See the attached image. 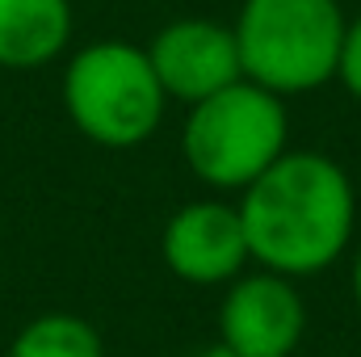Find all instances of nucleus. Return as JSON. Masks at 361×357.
Wrapping results in <instances>:
<instances>
[{
	"instance_id": "9b49d317",
	"label": "nucleus",
	"mask_w": 361,
	"mask_h": 357,
	"mask_svg": "<svg viewBox=\"0 0 361 357\" xmlns=\"http://www.w3.org/2000/svg\"><path fill=\"white\" fill-rule=\"evenodd\" d=\"M193 357H235L227 345H214V349H206V353H193Z\"/></svg>"
},
{
	"instance_id": "0eeeda50",
	"label": "nucleus",
	"mask_w": 361,
	"mask_h": 357,
	"mask_svg": "<svg viewBox=\"0 0 361 357\" xmlns=\"http://www.w3.org/2000/svg\"><path fill=\"white\" fill-rule=\"evenodd\" d=\"M164 265L180 282L219 286L231 282L248 257V236L240 223V210L227 202H189L164 227Z\"/></svg>"
},
{
	"instance_id": "20e7f679",
	"label": "nucleus",
	"mask_w": 361,
	"mask_h": 357,
	"mask_svg": "<svg viewBox=\"0 0 361 357\" xmlns=\"http://www.w3.org/2000/svg\"><path fill=\"white\" fill-rule=\"evenodd\" d=\"M164 89L147 51L130 42H92L63 72V105L80 135L101 147H135L164 118Z\"/></svg>"
},
{
	"instance_id": "9d476101",
	"label": "nucleus",
	"mask_w": 361,
	"mask_h": 357,
	"mask_svg": "<svg viewBox=\"0 0 361 357\" xmlns=\"http://www.w3.org/2000/svg\"><path fill=\"white\" fill-rule=\"evenodd\" d=\"M336 76L345 80V89L361 101V17L345 25V42H341V63H336Z\"/></svg>"
},
{
	"instance_id": "1a4fd4ad",
	"label": "nucleus",
	"mask_w": 361,
	"mask_h": 357,
	"mask_svg": "<svg viewBox=\"0 0 361 357\" xmlns=\"http://www.w3.org/2000/svg\"><path fill=\"white\" fill-rule=\"evenodd\" d=\"M8 357H105V349H101V337L89 320L51 311V315L30 320L13 337Z\"/></svg>"
},
{
	"instance_id": "f8f14e48",
	"label": "nucleus",
	"mask_w": 361,
	"mask_h": 357,
	"mask_svg": "<svg viewBox=\"0 0 361 357\" xmlns=\"http://www.w3.org/2000/svg\"><path fill=\"white\" fill-rule=\"evenodd\" d=\"M353 290H357V303H361V253H357V265H353Z\"/></svg>"
},
{
	"instance_id": "423d86ee",
	"label": "nucleus",
	"mask_w": 361,
	"mask_h": 357,
	"mask_svg": "<svg viewBox=\"0 0 361 357\" xmlns=\"http://www.w3.org/2000/svg\"><path fill=\"white\" fill-rule=\"evenodd\" d=\"M307 307L290 277L281 273H257L240 277L219 311L223 345L235 357H290L302 341Z\"/></svg>"
},
{
	"instance_id": "f03ea898",
	"label": "nucleus",
	"mask_w": 361,
	"mask_h": 357,
	"mask_svg": "<svg viewBox=\"0 0 361 357\" xmlns=\"http://www.w3.org/2000/svg\"><path fill=\"white\" fill-rule=\"evenodd\" d=\"M345 25L336 0H244L231 25L244 80L273 97L328 85L341 63Z\"/></svg>"
},
{
	"instance_id": "f257e3e1",
	"label": "nucleus",
	"mask_w": 361,
	"mask_h": 357,
	"mask_svg": "<svg viewBox=\"0 0 361 357\" xmlns=\"http://www.w3.org/2000/svg\"><path fill=\"white\" fill-rule=\"evenodd\" d=\"M248 257L269 273L307 277L328 269L353 236V185L319 152H286L240 198Z\"/></svg>"
},
{
	"instance_id": "7ed1b4c3",
	"label": "nucleus",
	"mask_w": 361,
	"mask_h": 357,
	"mask_svg": "<svg viewBox=\"0 0 361 357\" xmlns=\"http://www.w3.org/2000/svg\"><path fill=\"white\" fill-rule=\"evenodd\" d=\"M180 152L197 181L214 189H248L277 156H286L281 97L252 80H235L231 89L197 101L185 118Z\"/></svg>"
},
{
	"instance_id": "6e6552de",
	"label": "nucleus",
	"mask_w": 361,
	"mask_h": 357,
	"mask_svg": "<svg viewBox=\"0 0 361 357\" xmlns=\"http://www.w3.org/2000/svg\"><path fill=\"white\" fill-rule=\"evenodd\" d=\"M72 38L68 0H0V68L30 72L63 55Z\"/></svg>"
},
{
	"instance_id": "39448f33",
	"label": "nucleus",
	"mask_w": 361,
	"mask_h": 357,
	"mask_svg": "<svg viewBox=\"0 0 361 357\" xmlns=\"http://www.w3.org/2000/svg\"><path fill=\"white\" fill-rule=\"evenodd\" d=\"M147 59L164 97H177L189 105L244 80L235 34L210 17H180L173 25H164L152 38Z\"/></svg>"
}]
</instances>
